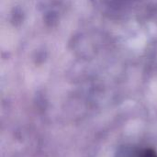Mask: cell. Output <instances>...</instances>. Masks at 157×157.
I'll return each instance as SVG.
<instances>
[{
	"label": "cell",
	"mask_w": 157,
	"mask_h": 157,
	"mask_svg": "<svg viewBox=\"0 0 157 157\" xmlns=\"http://www.w3.org/2000/svg\"><path fill=\"white\" fill-rule=\"evenodd\" d=\"M143 157H155V154L153 152H150V151H146Z\"/></svg>",
	"instance_id": "cell-1"
}]
</instances>
